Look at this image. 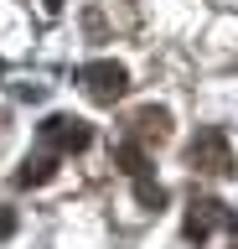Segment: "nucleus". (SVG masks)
<instances>
[{"mask_svg": "<svg viewBox=\"0 0 238 249\" xmlns=\"http://www.w3.org/2000/svg\"><path fill=\"white\" fill-rule=\"evenodd\" d=\"M36 135H42V145L57 156H73V151H88V140H94V130L78 120V114H47V120L36 124Z\"/></svg>", "mask_w": 238, "mask_h": 249, "instance_id": "nucleus-2", "label": "nucleus"}, {"mask_svg": "<svg viewBox=\"0 0 238 249\" xmlns=\"http://www.w3.org/2000/svg\"><path fill=\"white\" fill-rule=\"evenodd\" d=\"M78 83L88 89L94 104H119L129 93V68L125 62H88V68H78Z\"/></svg>", "mask_w": 238, "mask_h": 249, "instance_id": "nucleus-1", "label": "nucleus"}, {"mask_svg": "<svg viewBox=\"0 0 238 249\" xmlns=\"http://www.w3.org/2000/svg\"><path fill=\"white\" fill-rule=\"evenodd\" d=\"M135 197H140V208L160 213V208H166V187H160L156 177H135Z\"/></svg>", "mask_w": 238, "mask_h": 249, "instance_id": "nucleus-8", "label": "nucleus"}, {"mask_svg": "<svg viewBox=\"0 0 238 249\" xmlns=\"http://www.w3.org/2000/svg\"><path fill=\"white\" fill-rule=\"evenodd\" d=\"M11 233H16V213H5V208H0V239H11Z\"/></svg>", "mask_w": 238, "mask_h": 249, "instance_id": "nucleus-9", "label": "nucleus"}, {"mask_svg": "<svg viewBox=\"0 0 238 249\" xmlns=\"http://www.w3.org/2000/svg\"><path fill=\"white\" fill-rule=\"evenodd\" d=\"M135 140H140V145H150V140H156V145H166V140H171V109L145 104L140 114H135Z\"/></svg>", "mask_w": 238, "mask_h": 249, "instance_id": "nucleus-5", "label": "nucleus"}, {"mask_svg": "<svg viewBox=\"0 0 238 249\" xmlns=\"http://www.w3.org/2000/svg\"><path fill=\"white\" fill-rule=\"evenodd\" d=\"M114 161H119V171H125L129 182H135V177H150V161H145L140 140H119V145H114Z\"/></svg>", "mask_w": 238, "mask_h": 249, "instance_id": "nucleus-7", "label": "nucleus"}, {"mask_svg": "<svg viewBox=\"0 0 238 249\" xmlns=\"http://www.w3.org/2000/svg\"><path fill=\"white\" fill-rule=\"evenodd\" d=\"M233 249H238V244H233Z\"/></svg>", "mask_w": 238, "mask_h": 249, "instance_id": "nucleus-10", "label": "nucleus"}, {"mask_svg": "<svg viewBox=\"0 0 238 249\" xmlns=\"http://www.w3.org/2000/svg\"><path fill=\"white\" fill-rule=\"evenodd\" d=\"M212 229H238V218L228 213L218 197H191V208H187V239L202 244Z\"/></svg>", "mask_w": 238, "mask_h": 249, "instance_id": "nucleus-4", "label": "nucleus"}, {"mask_svg": "<svg viewBox=\"0 0 238 249\" xmlns=\"http://www.w3.org/2000/svg\"><path fill=\"white\" fill-rule=\"evenodd\" d=\"M187 161H191L197 171H207V177H228V171H233V145H228L222 130H202V135L191 140Z\"/></svg>", "mask_w": 238, "mask_h": 249, "instance_id": "nucleus-3", "label": "nucleus"}, {"mask_svg": "<svg viewBox=\"0 0 238 249\" xmlns=\"http://www.w3.org/2000/svg\"><path fill=\"white\" fill-rule=\"evenodd\" d=\"M52 177H57V151H36V156H26V161H21L16 187H47Z\"/></svg>", "mask_w": 238, "mask_h": 249, "instance_id": "nucleus-6", "label": "nucleus"}]
</instances>
